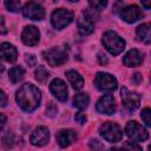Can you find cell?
<instances>
[{
    "mask_svg": "<svg viewBox=\"0 0 151 151\" xmlns=\"http://www.w3.org/2000/svg\"><path fill=\"white\" fill-rule=\"evenodd\" d=\"M40 99H41L40 90L35 85L29 83L21 85L15 94V100L18 105L26 112L34 111L39 106Z\"/></svg>",
    "mask_w": 151,
    "mask_h": 151,
    "instance_id": "1",
    "label": "cell"
},
{
    "mask_svg": "<svg viewBox=\"0 0 151 151\" xmlns=\"http://www.w3.org/2000/svg\"><path fill=\"white\" fill-rule=\"evenodd\" d=\"M103 44L105 48L112 54L118 55L120 54L125 48V41L123 38H120L116 32L113 31H106L103 35Z\"/></svg>",
    "mask_w": 151,
    "mask_h": 151,
    "instance_id": "2",
    "label": "cell"
},
{
    "mask_svg": "<svg viewBox=\"0 0 151 151\" xmlns=\"http://www.w3.org/2000/svg\"><path fill=\"white\" fill-rule=\"evenodd\" d=\"M99 133L109 143H117L123 137L120 127L112 122H105L104 124H101L99 127Z\"/></svg>",
    "mask_w": 151,
    "mask_h": 151,
    "instance_id": "3",
    "label": "cell"
},
{
    "mask_svg": "<svg viewBox=\"0 0 151 151\" xmlns=\"http://www.w3.org/2000/svg\"><path fill=\"white\" fill-rule=\"evenodd\" d=\"M73 20V12L66 8H58L52 12L51 22L55 29H63Z\"/></svg>",
    "mask_w": 151,
    "mask_h": 151,
    "instance_id": "4",
    "label": "cell"
},
{
    "mask_svg": "<svg viewBox=\"0 0 151 151\" xmlns=\"http://www.w3.org/2000/svg\"><path fill=\"white\" fill-rule=\"evenodd\" d=\"M125 134L127 138H130L134 143H140L145 142L149 138V132L144 126L138 124L137 122H129L125 126Z\"/></svg>",
    "mask_w": 151,
    "mask_h": 151,
    "instance_id": "5",
    "label": "cell"
},
{
    "mask_svg": "<svg viewBox=\"0 0 151 151\" xmlns=\"http://www.w3.org/2000/svg\"><path fill=\"white\" fill-rule=\"evenodd\" d=\"M94 85L101 92H112L117 88V79L104 72H98L94 77Z\"/></svg>",
    "mask_w": 151,
    "mask_h": 151,
    "instance_id": "6",
    "label": "cell"
},
{
    "mask_svg": "<svg viewBox=\"0 0 151 151\" xmlns=\"http://www.w3.org/2000/svg\"><path fill=\"white\" fill-rule=\"evenodd\" d=\"M42 55H44L45 60L47 61V64L50 66H53V67L54 66H60L67 60V54L63 50L57 48V47L45 51L42 53Z\"/></svg>",
    "mask_w": 151,
    "mask_h": 151,
    "instance_id": "7",
    "label": "cell"
},
{
    "mask_svg": "<svg viewBox=\"0 0 151 151\" xmlns=\"http://www.w3.org/2000/svg\"><path fill=\"white\" fill-rule=\"evenodd\" d=\"M22 15L31 20H42L45 17L44 8L35 1H28L22 8Z\"/></svg>",
    "mask_w": 151,
    "mask_h": 151,
    "instance_id": "8",
    "label": "cell"
},
{
    "mask_svg": "<svg viewBox=\"0 0 151 151\" xmlns=\"http://www.w3.org/2000/svg\"><path fill=\"white\" fill-rule=\"evenodd\" d=\"M96 109L99 113L103 114H112L116 111V100L113 96L111 94H105L100 97V99L97 101Z\"/></svg>",
    "mask_w": 151,
    "mask_h": 151,
    "instance_id": "9",
    "label": "cell"
},
{
    "mask_svg": "<svg viewBox=\"0 0 151 151\" xmlns=\"http://www.w3.org/2000/svg\"><path fill=\"white\" fill-rule=\"evenodd\" d=\"M122 101H123V105L126 110L134 111L139 106L140 98L137 93L129 91L126 87H123L122 88Z\"/></svg>",
    "mask_w": 151,
    "mask_h": 151,
    "instance_id": "10",
    "label": "cell"
},
{
    "mask_svg": "<svg viewBox=\"0 0 151 151\" xmlns=\"http://www.w3.org/2000/svg\"><path fill=\"white\" fill-rule=\"evenodd\" d=\"M50 91L52 92V94L60 101H66L67 97H68V91H67V86L66 84L61 80V79H53L50 84Z\"/></svg>",
    "mask_w": 151,
    "mask_h": 151,
    "instance_id": "11",
    "label": "cell"
},
{
    "mask_svg": "<svg viewBox=\"0 0 151 151\" xmlns=\"http://www.w3.org/2000/svg\"><path fill=\"white\" fill-rule=\"evenodd\" d=\"M40 39V32L35 26L28 25L24 28L21 33V40L27 46H35L39 42Z\"/></svg>",
    "mask_w": 151,
    "mask_h": 151,
    "instance_id": "12",
    "label": "cell"
},
{
    "mask_svg": "<svg viewBox=\"0 0 151 151\" xmlns=\"http://www.w3.org/2000/svg\"><path fill=\"white\" fill-rule=\"evenodd\" d=\"M48 138H50L48 129L45 127V126H39V127H37V129L32 132V134H31V137H29V142H31L33 145L42 146V145L47 144Z\"/></svg>",
    "mask_w": 151,
    "mask_h": 151,
    "instance_id": "13",
    "label": "cell"
},
{
    "mask_svg": "<svg viewBox=\"0 0 151 151\" xmlns=\"http://www.w3.org/2000/svg\"><path fill=\"white\" fill-rule=\"evenodd\" d=\"M140 17H142V12H140L139 7L136 6V5L126 6V7H124V8L122 9V12H120V18H122L124 21L129 22V24H132V22L137 21Z\"/></svg>",
    "mask_w": 151,
    "mask_h": 151,
    "instance_id": "14",
    "label": "cell"
},
{
    "mask_svg": "<svg viewBox=\"0 0 151 151\" xmlns=\"http://www.w3.org/2000/svg\"><path fill=\"white\" fill-rule=\"evenodd\" d=\"M55 138H57V142H58L60 147H66V146H68L70 144H72L76 140L77 133L73 130L64 129V130H60L55 134Z\"/></svg>",
    "mask_w": 151,
    "mask_h": 151,
    "instance_id": "15",
    "label": "cell"
},
{
    "mask_svg": "<svg viewBox=\"0 0 151 151\" xmlns=\"http://www.w3.org/2000/svg\"><path fill=\"white\" fill-rule=\"evenodd\" d=\"M0 58L7 63H14L18 58V51L12 44L2 42L0 45Z\"/></svg>",
    "mask_w": 151,
    "mask_h": 151,
    "instance_id": "16",
    "label": "cell"
},
{
    "mask_svg": "<svg viewBox=\"0 0 151 151\" xmlns=\"http://www.w3.org/2000/svg\"><path fill=\"white\" fill-rule=\"evenodd\" d=\"M123 63L127 67H136L143 63V53L136 48L130 50L123 58Z\"/></svg>",
    "mask_w": 151,
    "mask_h": 151,
    "instance_id": "17",
    "label": "cell"
},
{
    "mask_svg": "<svg viewBox=\"0 0 151 151\" xmlns=\"http://www.w3.org/2000/svg\"><path fill=\"white\" fill-rule=\"evenodd\" d=\"M77 25H78V31L81 35H88L93 32V21L92 19L86 15V14H83L79 17L78 21H77Z\"/></svg>",
    "mask_w": 151,
    "mask_h": 151,
    "instance_id": "18",
    "label": "cell"
},
{
    "mask_svg": "<svg viewBox=\"0 0 151 151\" xmlns=\"http://www.w3.org/2000/svg\"><path fill=\"white\" fill-rule=\"evenodd\" d=\"M66 77L70 81V84L72 85V87L74 90H81L84 86V79L83 77L74 70H70L66 72Z\"/></svg>",
    "mask_w": 151,
    "mask_h": 151,
    "instance_id": "19",
    "label": "cell"
},
{
    "mask_svg": "<svg viewBox=\"0 0 151 151\" xmlns=\"http://www.w3.org/2000/svg\"><path fill=\"white\" fill-rule=\"evenodd\" d=\"M136 35L139 41L144 44H150L151 41V34H150V25L149 24H142L136 29Z\"/></svg>",
    "mask_w": 151,
    "mask_h": 151,
    "instance_id": "20",
    "label": "cell"
},
{
    "mask_svg": "<svg viewBox=\"0 0 151 151\" xmlns=\"http://www.w3.org/2000/svg\"><path fill=\"white\" fill-rule=\"evenodd\" d=\"M90 103V97L87 93H78L73 98V105L79 110H85Z\"/></svg>",
    "mask_w": 151,
    "mask_h": 151,
    "instance_id": "21",
    "label": "cell"
},
{
    "mask_svg": "<svg viewBox=\"0 0 151 151\" xmlns=\"http://www.w3.org/2000/svg\"><path fill=\"white\" fill-rule=\"evenodd\" d=\"M24 77H25V70L21 66H14L8 72V78L13 84L19 83Z\"/></svg>",
    "mask_w": 151,
    "mask_h": 151,
    "instance_id": "22",
    "label": "cell"
},
{
    "mask_svg": "<svg viewBox=\"0 0 151 151\" xmlns=\"http://www.w3.org/2000/svg\"><path fill=\"white\" fill-rule=\"evenodd\" d=\"M34 74H35V79L38 80V81H40V83H44L47 78H48V71L44 67V66H38L37 68H35V72H34Z\"/></svg>",
    "mask_w": 151,
    "mask_h": 151,
    "instance_id": "23",
    "label": "cell"
},
{
    "mask_svg": "<svg viewBox=\"0 0 151 151\" xmlns=\"http://www.w3.org/2000/svg\"><path fill=\"white\" fill-rule=\"evenodd\" d=\"M5 6L9 12H18L20 8V0H5Z\"/></svg>",
    "mask_w": 151,
    "mask_h": 151,
    "instance_id": "24",
    "label": "cell"
},
{
    "mask_svg": "<svg viewBox=\"0 0 151 151\" xmlns=\"http://www.w3.org/2000/svg\"><path fill=\"white\" fill-rule=\"evenodd\" d=\"M88 4L90 6L93 8V9H97V11H101L106 7L107 5V0H88Z\"/></svg>",
    "mask_w": 151,
    "mask_h": 151,
    "instance_id": "25",
    "label": "cell"
},
{
    "mask_svg": "<svg viewBox=\"0 0 151 151\" xmlns=\"http://www.w3.org/2000/svg\"><path fill=\"white\" fill-rule=\"evenodd\" d=\"M150 109L149 107H144L143 110H142V113H140V117H142V119H143V122L145 123V125L146 126H150L151 125V122H150Z\"/></svg>",
    "mask_w": 151,
    "mask_h": 151,
    "instance_id": "26",
    "label": "cell"
},
{
    "mask_svg": "<svg viewBox=\"0 0 151 151\" xmlns=\"http://www.w3.org/2000/svg\"><path fill=\"white\" fill-rule=\"evenodd\" d=\"M55 113H57V107L51 103V104L48 105V107L46 109V114L50 116V117H54Z\"/></svg>",
    "mask_w": 151,
    "mask_h": 151,
    "instance_id": "27",
    "label": "cell"
},
{
    "mask_svg": "<svg viewBox=\"0 0 151 151\" xmlns=\"http://www.w3.org/2000/svg\"><path fill=\"white\" fill-rule=\"evenodd\" d=\"M123 147L124 149H129V150H140V146H138L137 144H134V142L132 143V142H126L124 145H123Z\"/></svg>",
    "mask_w": 151,
    "mask_h": 151,
    "instance_id": "28",
    "label": "cell"
},
{
    "mask_svg": "<svg viewBox=\"0 0 151 151\" xmlns=\"http://www.w3.org/2000/svg\"><path fill=\"white\" fill-rule=\"evenodd\" d=\"M35 61H37V59L33 54H26V63L28 64V66H34Z\"/></svg>",
    "mask_w": 151,
    "mask_h": 151,
    "instance_id": "29",
    "label": "cell"
},
{
    "mask_svg": "<svg viewBox=\"0 0 151 151\" xmlns=\"http://www.w3.org/2000/svg\"><path fill=\"white\" fill-rule=\"evenodd\" d=\"M74 119L79 123V124H84L85 122H86V116L85 114H83V113H77L76 116H74Z\"/></svg>",
    "mask_w": 151,
    "mask_h": 151,
    "instance_id": "30",
    "label": "cell"
},
{
    "mask_svg": "<svg viewBox=\"0 0 151 151\" xmlns=\"http://www.w3.org/2000/svg\"><path fill=\"white\" fill-rule=\"evenodd\" d=\"M90 145H91L92 149H103V147H104L103 144H101L99 140H97V139H92L91 143H90Z\"/></svg>",
    "mask_w": 151,
    "mask_h": 151,
    "instance_id": "31",
    "label": "cell"
},
{
    "mask_svg": "<svg viewBox=\"0 0 151 151\" xmlns=\"http://www.w3.org/2000/svg\"><path fill=\"white\" fill-rule=\"evenodd\" d=\"M7 104V96L2 90H0V106H6Z\"/></svg>",
    "mask_w": 151,
    "mask_h": 151,
    "instance_id": "32",
    "label": "cell"
},
{
    "mask_svg": "<svg viewBox=\"0 0 151 151\" xmlns=\"http://www.w3.org/2000/svg\"><path fill=\"white\" fill-rule=\"evenodd\" d=\"M7 33V28L5 26V21H4V18L0 17V34H6Z\"/></svg>",
    "mask_w": 151,
    "mask_h": 151,
    "instance_id": "33",
    "label": "cell"
},
{
    "mask_svg": "<svg viewBox=\"0 0 151 151\" xmlns=\"http://www.w3.org/2000/svg\"><path fill=\"white\" fill-rule=\"evenodd\" d=\"M6 124V116L4 113H0V131L2 130V127Z\"/></svg>",
    "mask_w": 151,
    "mask_h": 151,
    "instance_id": "34",
    "label": "cell"
},
{
    "mask_svg": "<svg viewBox=\"0 0 151 151\" xmlns=\"http://www.w3.org/2000/svg\"><path fill=\"white\" fill-rule=\"evenodd\" d=\"M142 1V5L144 6L145 9H149L150 8V5H151V0H140Z\"/></svg>",
    "mask_w": 151,
    "mask_h": 151,
    "instance_id": "35",
    "label": "cell"
},
{
    "mask_svg": "<svg viewBox=\"0 0 151 151\" xmlns=\"http://www.w3.org/2000/svg\"><path fill=\"white\" fill-rule=\"evenodd\" d=\"M98 58H99V60H100V64H101V65H104V64H106V63H107V59H106V58H105V55H103L101 53H99V57H98Z\"/></svg>",
    "mask_w": 151,
    "mask_h": 151,
    "instance_id": "36",
    "label": "cell"
},
{
    "mask_svg": "<svg viewBox=\"0 0 151 151\" xmlns=\"http://www.w3.org/2000/svg\"><path fill=\"white\" fill-rule=\"evenodd\" d=\"M134 79H136V80H134V83H136V84H138V83L142 80V76H140L139 73H136V74H134Z\"/></svg>",
    "mask_w": 151,
    "mask_h": 151,
    "instance_id": "37",
    "label": "cell"
},
{
    "mask_svg": "<svg viewBox=\"0 0 151 151\" xmlns=\"http://www.w3.org/2000/svg\"><path fill=\"white\" fill-rule=\"evenodd\" d=\"M4 70H5V67H4V65H1V64H0V73H1V72H2Z\"/></svg>",
    "mask_w": 151,
    "mask_h": 151,
    "instance_id": "38",
    "label": "cell"
},
{
    "mask_svg": "<svg viewBox=\"0 0 151 151\" xmlns=\"http://www.w3.org/2000/svg\"><path fill=\"white\" fill-rule=\"evenodd\" d=\"M70 1H72V2H74V1H78V0H70Z\"/></svg>",
    "mask_w": 151,
    "mask_h": 151,
    "instance_id": "39",
    "label": "cell"
}]
</instances>
